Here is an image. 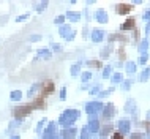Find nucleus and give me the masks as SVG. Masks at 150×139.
Masks as SVG:
<instances>
[{
	"mask_svg": "<svg viewBox=\"0 0 150 139\" xmlns=\"http://www.w3.org/2000/svg\"><path fill=\"white\" fill-rule=\"evenodd\" d=\"M52 92H54V82H52V81H44V82L41 84V92H40V96L46 98Z\"/></svg>",
	"mask_w": 150,
	"mask_h": 139,
	"instance_id": "obj_1",
	"label": "nucleus"
},
{
	"mask_svg": "<svg viewBox=\"0 0 150 139\" xmlns=\"http://www.w3.org/2000/svg\"><path fill=\"white\" fill-rule=\"evenodd\" d=\"M131 10H133V5H129V3H120L117 6V13L119 14H128Z\"/></svg>",
	"mask_w": 150,
	"mask_h": 139,
	"instance_id": "obj_2",
	"label": "nucleus"
},
{
	"mask_svg": "<svg viewBox=\"0 0 150 139\" xmlns=\"http://www.w3.org/2000/svg\"><path fill=\"white\" fill-rule=\"evenodd\" d=\"M134 26H136V19L134 18H129L127 22H123L122 24V30H131V28H134Z\"/></svg>",
	"mask_w": 150,
	"mask_h": 139,
	"instance_id": "obj_3",
	"label": "nucleus"
},
{
	"mask_svg": "<svg viewBox=\"0 0 150 139\" xmlns=\"http://www.w3.org/2000/svg\"><path fill=\"white\" fill-rule=\"evenodd\" d=\"M29 112H30V106H24V108H18L13 114L18 116V117H22L24 114H29Z\"/></svg>",
	"mask_w": 150,
	"mask_h": 139,
	"instance_id": "obj_4",
	"label": "nucleus"
},
{
	"mask_svg": "<svg viewBox=\"0 0 150 139\" xmlns=\"http://www.w3.org/2000/svg\"><path fill=\"white\" fill-rule=\"evenodd\" d=\"M111 139H125V138H123V134H122V133L115 131L114 134H112V138H111Z\"/></svg>",
	"mask_w": 150,
	"mask_h": 139,
	"instance_id": "obj_5",
	"label": "nucleus"
},
{
	"mask_svg": "<svg viewBox=\"0 0 150 139\" xmlns=\"http://www.w3.org/2000/svg\"><path fill=\"white\" fill-rule=\"evenodd\" d=\"M131 139H141V136H139V134H134V136H133Z\"/></svg>",
	"mask_w": 150,
	"mask_h": 139,
	"instance_id": "obj_6",
	"label": "nucleus"
}]
</instances>
